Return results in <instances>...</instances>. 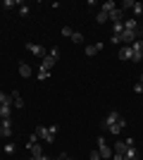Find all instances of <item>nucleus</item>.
Listing matches in <instances>:
<instances>
[{
    "mask_svg": "<svg viewBox=\"0 0 143 160\" xmlns=\"http://www.w3.org/2000/svg\"><path fill=\"white\" fill-rule=\"evenodd\" d=\"M122 10H131V12H134V19H136L138 14L143 12V2H136V0H124Z\"/></svg>",
    "mask_w": 143,
    "mask_h": 160,
    "instance_id": "obj_5",
    "label": "nucleus"
},
{
    "mask_svg": "<svg viewBox=\"0 0 143 160\" xmlns=\"http://www.w3.org/2000/svg\"><path fill=\"white\" fill-rule=\"evenodd\" d=\"M26 50L31 55H36V58H45V55H48L45 48H43V46H36V43H26Z\"/></svg>",
    "mask_w": 143,
    "mask_h": 160,
    "instance_id": "obj_7",
    "label": "nucleus"
},
{
    "mask_svg": "<svg viewBox=\"0 0 143 160\" xmlns=\"http://www.w3.org/2000/svg\"><path fill=\"white\" fill-rule=\"evenodd\" d=\"M12 103H2L0 105V120H12Z\"/></svg>",
    "mask_w": 143,
    "mask_h": 160,
    "instance_id": "obj_8",
    "label": "nucleus"
},
{
    "mask_svg": "<svg viewBox=\"0 0 143 160\" xmlns=\"http://www.w3.org/2000/svg\"><path fill=\"white\" fill-rule=\"evenodd\" d=\"M19 14H29V7L26 5H19Z\"/></svg>",
    "mask_w": 143,
    "mask_h": 160,
    "instance_id": "obj_25",
    "label": "nucleus"
},
{
    "mask_svg": "<svg viewBox=\"0 0 143 160\" xmlns=\"http://www.w3.org/2000/svg\"><path fill=\"white\" fill-rule=\"evenodd\" d=\"M129 48H131V62H143V38L134 41Z\"/></svg>",
    "mask_w": 143,
    "mask_h": 160,
    "instance_id": "obj_4",
    "label": "nucleus"
},
{
    "mask_svg": "<svg viewBox=\"0 0 143 160\" xmlns=\"http://www.w3.org/2000/svg\"><path fill=\"white\" fill-rule=\"evenodd\" d=\"M124 31L138 33V31H143V29L138 27V19H134V17H124Z\"/></svg>",
    "mask_w": 143,
    "mask_h": 160,
    "instance_id": "obj_6",
    "label": "nucleus"
},
{
    "mask_svg": "<svg viewBox=\"0 0 143 160\" xmlns=\"http://www.w3.org/2000/svg\"><path fill=\"white\" fill-rule=\"evenodd\" d=\"M119 60H129L131 62V48L129 46H122V48H119Z\"/></svg>",
    "mask_w": 143,
    "mask_h": 160,
    "instance_id": "obj_14",
    "label": "nucleus"
},
{
    "mask_svg": "<svg viewBox=\"0 0 143 160\" xmlns=\"http://www.w3.org/2000/svg\"><path fill=\"white\" fill-rule=\"evenodd\" d=\"M2 103H12V96H7V93L0 91V105H2Z\"/></svg>",
    "mask_w": 143,
    "mask_h": 160,
    "instance_id": "obj_21",
    "label": "nucleus"
},
{
    "mask_svg": "<svg viewBox=\"0 0 143 160\" xmlns=\"http://www.w3.org/2000/svg\"><path fill=\"white\" fill-rule=\"evenodd\" d=\"M105 127L110 129V134H112V136H119V134L124 132V127H126V120H124L119 112H115V110H112V112L107 115V120H105Z\"/></svg>",
    "mask_w": 143,
    "mask_h": 160,
    "instance_id": "obj_1",
    "label": "nucleus"
},
{
    "mask_svg": "<svg viewBox=\"0 0 143 160\" xmlns=\"http://www.w3.org/2000/svg\"><path fill=\"white\" fill-rule=\"evenodd\" d=\"M112 31H115V33H122L124 31V22H115V24H112Z\"/></svg>",
    "mask_w": 143,
    "mask_h": 160,
    "instance_id": "obj_19",
    "label": "nucleus"
},
{
    "mask_svg": "<svg viewBox=\"0 0 143 160\" xmlns=\"http://www.w3.org/2000/svg\"><path fill=\"white\" fill-rule=\"evenodd\" d=\"M134 91H136V93H143V84H141V81H138L136 86H134Z\"/></svg>",
    "mask_w": 143,
    "mask_h": 160,
    "instance_id": "obj_24",
    "label": "nucleus"
},
{
    "mask_svg": "<svg viewBox=\"0 0 143 160\" xmlns=\"http://www.w3.org/2000/svg\"><path fill=\"white\" fill-rule=\"evenodd\" d=\"M12 105L17 108V110H21V108H24V100H21L19 91H14V93H12Z\"/></svg>",
    "mask_w": 143,
    "mask_h": 160,
    "instance_id": "obj_15",
    "label": "nucleus"
},
{
    "mask_svg": "<svg viewBox=\"0 0 143 160\" xmlns=\"http://www.w3.org/2000/svg\"><path fill=\"white\" fill-rule=\"evenodd\" d=\"M72 33H74V31H72V29H69V27H64V29H62V36H67V38H69V36H72Z\"/></svg>",
    "mask_w": 143,
    "mask_h": 160,
    "instance_id": "obj_23",
    "label": "nucleus"
},
{
    "mask_svg": "<svg viewBox=\"0 0 143 160\" xmlns=\"http://www.w3.org/2000/svg\"><path fill=\"white\" fill-rule=\"evenodd\" d=\"M10 160H14V158H10Z\"/></svg>",
    "mask_w": 143,
    "mask_h": 160,
    "instance_id": "obj_30",
    "label": "nucleus"
},
{
    "mask_svg": "<svg viewBox=\"0 0 143 160\" xmlns=\"http://www.w3.org/2000/svg\"><path fill=\"white\" fill-rule=\"evenodd\" d=\"M55 58H50V55H45L43 58V62H41V69H45V72H53V67H55Z\"/></svg>",
    "mask_w": 143,
    "mask_h": 160,
    "instance_id": "obj_12",
    "label": "nucleus"
},
{
    "mask_svg": "<svg viewBox=\"0 0 143 160\" xmlns=\"http://www.w3.org/2000/svg\"><path fill=\"white\" fill-rule=\"evenodd\" d=\"M0 124H2V120H0Z\"/></svg>",
    "mask_w": 143,
    "mask_h": 160,
    "instance_id": "obj_28",
    "label": "nucleus"
},
{
    "mask_svg": "<svg viewBox=\"0 0 143 160\" xmlns=\"http://www.w3.org/2000/svg\"><path fill=\"white\" fill-rule=\"evenodd\" d=\"M69 38L74 41V43H83V36H81V33H79V31H74V33H72V36H69Z\"/></svg>",
    "mask_w": 143,
    "mask_h": 160,
    "instance_id": "obj_20",
    "label": "nucleus"
},
{
    "mask_svg": "<svg viewBox=\"0 0 143 160\" xmlns=\"http://www.w3.org/2000/svg\"><path fill=\"white\" fill-rule=\"evenodd\" d=\"M95 22H98V24H107L110 17H107L105 12H98V14H95Z\"/></svg>",
    "mask_w": 143,
    "mask_h": 160,
    "instance_id": "obj_17",
    "label": "nucleus"
},
{
    "mask_svg": "<svg viewBox=\"0 0 143 160\" xmlns=\"http://www.w3.org/2000/svg\"><path fill=\"white\" fill-rule=\"evenodd\" d=\"M0 7H2V2H0Z\"/></svg>",
    "mask_w": 143,
    "mask_h": 160,
    "instance_id": "obj_29",
    "label": "nucleus"
},
{
    "mask_svg": "<svg viewBox=\"0 0 143 160\" xmlns=\"http://www.w3.org/2000/svg\"><path fill=\"white\" fill-rule=\"evenodd\" d=\"M0 136H2V139L12 136V120H2V124H0Z\"/></svg>",
    "mask_w": 143,
    "mask_h": 160,
    "instance_id": "obj_9",
    "label": "nucleus"
},
{
    "mask_svg": "<svg viewBox=\"0 0 143 160\" xmlns=\"http://www.w3.org/2000/svg\"><path fill=\"white\" fill-rule=\"evenodd\" d=\"M29 160H41V158H34V155H31V158H29Z\"/></svg>",
    "mask_w": 143,
    "mask_h": 160,
    "instance_id": "obj_26",
    "label": "nucleus"
},
{
    "mask_svg": "<svg viewBox=\"0 0 143 160\" xmlns=\"http://www.w3.org/2000/svg\"><path fill=\"white\" fill-rule=\"evenodd\" d=\"M110 22L115 24V22H124V10L122 7H115L112 12H110Z\"/></svg>",
    "mask_w": 143,
    "mask_h": 160,
    "instance_id": "obj_10",
    "label": "nucleus"
},
{
    "mask_svg": "<svg viewBox=\"0 0 143 160\" xmlns=\"http://www.w3.org/2000/svg\"><path fill=\"white\" fill-rule=\"evenodd\" d=\"M48 55H50V58H55V60H60V48H57V46H53L50 50H48Z\"/></svg>",
    "mask_w": 143,
    "mask_h": 160,
    "instance_id": "obj_18",
    "label": "nucleus"
},
{
    "mask_svg": "<svg viewBox=\"0 0 143 160\" xmlns=\"http://www.w3.org/2000/svg\"><path fill=\"white\" fill-rule=\"evenodd\" d=\"M102 46H105V43H95V46H86L83 48V53L88 55V58H93V55H98L102 50Z\"/></svg>",
    "mask_w": 143,
    "mask_h": 160,
    "instance_id": "obj_11",
    "label": "nucleus"
},
{
    "mask_svg": "<svg viewBox=\"0 0 143 160\" xmlns=\"http://www.w3.org/2000/svg\"><path fill=\"white\" fill-rule=\"evenodd\" d=\"M98 153H100L102 160H112V155H115V151L110 148V143L102 139V136H98Z\"/></svg>",
    "mask_w": 143,
    "mask_h": 160,
    "instance_id": "obj_3",
    "label": "nucleus"
},
{
    "mask_svg": "<svg viewBox=\"0 0 143 160\" xmlns=\"http://www.w3.org/2000/svg\"><path fill=\"white\" fill-rule=\"evenodd\" d=\"M115 2H112V0H107V2H102V5H100V12H105V14H107V17H110V12H112V10H115Z\"/></svg>",
    "mask_w": 143,
    "mask_h": 160,
    "instance_id": "obj_16",
    "label": "nucleus"
},
{
    "mask_svg": "<svg viewBox=\"0 0 143 160\" xmlns=\"http://www.w3.org/2000/svg\"><path fill=\"white\" fill-rule=\"evenodd\" d=\"M48 77H50V72H45V69H38V79H48Z\"/></svg>",
    "mask_w": 143,
    "mask_h": 160,
    "instance_id": "obj_22",
    "label": "nucleus"
},
{
    "mask_svg": "<svg viewBox=\"0 0 143 160\" xmlns=\"http://www.w3.org/2000/svg\"><path fill=\"white\" fill-rule=\"evenodd\" d=\"M57 132H60V127H57V124H53V127H36V136H38V139L41 141H48V143H53L55 141V136H57Z\"/></svg>",
    "mask_w": 143,
    "mask_h": 160,
    "instance_id": "obj_2",
    "label": "nucleus"
},
{
    "mask_svg": "<svg viewBox=\"0 0 143 160\" xmlns=\"http://www.w3.org/2000/svg\"><path fill=\"white\" fill-rule=\"evenodd\" d=\"M19 77L29 79V77H31V65H26V62H19Z\"/></svg>",
    "mask_w": 143,
    "mask_h": 160,
    "instance_id": "obj_13",
    "label": "nucleus"
},
{
    "mask_svg": "<svg viewBox=\"0 0 143 160\" xmlns=\"http://www.w3.org/2000/svg\"><path fill=\"white\" fill-rule=\"evenodd\" d=\"M141 84H143V74H141Z\"/></svg>",
    "mask_w": 143,
    "mask_h": 160,
    "instance_id": "obj_27",
    "label": "nucleus"
}]
</instances>
